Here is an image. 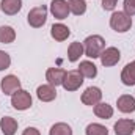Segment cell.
<instances>
[{"instance_id": "d4e9b609", "label": "cell", "mask_w": 135, "mask_h": 135, "mask_svg": "<svg viewBox=\"0 0 135 135\" xmlns=\"http://www.w3.org/2000/svg\"><path fill=\"white\" fill-rule=\"evenodd\" d=\"M11 66V57L5 50H0V71H5Z\"/></svg>"}, {"instance_id": "7c38bea8", "label": "cell", "mask_w": 135, "mask_h": 135, "mask_svg": "<svg viewBox=\"0 0 135 135\" xmlns=\"http://www.w3.org/2000/svg\"><path fill=\"white\" fill-rule=\"evenodd\" d=\"M36 96L41 102H52L57 98V88L46 83V85H39L36 90Z\"/></svg>"}, {"instance_id": "e0dca14e", "label": "cell", "mask_w": 135, "mask_h": 135, "mask_svg": "<svg viewBox=\"0 0 135 135\" xmlns=\"http://www.w3.org/2000/svg\"><path fill=\"white\" fill-rule=\"evenodd\" d=\"M83 54H85V52H83V44H82V42L75 41V42H71V44H69V47H68V60H69L71 63L79 61Z\"/></svg>"}, {"instance_id": "277c9868", "label": "cell", "mask_w": 135, "mask_h": 135, "mask_svg": "<svg viewBox=\"0 0 135 135\" xmlns=\"http://www.w3.org/2000/svg\"><path fill=\"white\" fill-rule=\"evenodd\" d=\"M32 104H33V99H32L30 93L25 91V90H22V88L17 90V91L11 96V105H13V108L19 110V112L28 110V108L32 107Z\"/></svg>"}, {"instance_id": "5b68a950", "label": "cell", "mask_w": 135, "mask_h": 135, "mask_svg": "<svg viewBox=\"0 0 135 135\" xmlns=\"http://www.w3.org/2000/svg\"><path fill=\"white\" fill-rule=\"evenodd\" d=\"M82 85H83V75H82L77 69L66 71V75H65L63 83H61V86H63L66 91H77Z\"/></svg>"}, {"instance_id": "8fae6325", "label": "cell", "mask_w": 135, "mask_h": 135, "mask_svg": "<svg viewBox=\"0 0 135 135\" xmlns=\"http://www.w3.org/2000/svg\"><path fill=\"white\" fill-rule=\"evenodd\" d=\"M113 129H115L116 135H132L135 132V121L134 119H127V118L118 119L115 123Z\"/></svg>"}, {"instance_id": "3957f363", "label": "cell", "mask_w": 135, "mask_h": 135, "mask_svg": "<svg viewBox=\"0 0 135 135\" xmlns=\"http://www.w3.org/2000/svg\"><path fill=\"white\" fill-rule=\"evenodd\" d=\"M46 21H47V8L44 5L32 8L27 14V22L33 28H41L46 24Z\"/></svg>"}, {"instance_id": "484cf974", "label": "cell", "mask_w": 135, "mask_h": 135, "mask_svg": "<svg viewBox=\"0 0 135 135\" xmlns=\"http://www.w3.org/2000/svg\"><path fill=\"white\" fill-rule=\"evenodd\" d=\"M124 13L131 17L135 16V0H124Z\"/></svg>"}, {"instance_id": "ba28073f", "label": "cell", "mask_w": 135, "mask_h": 135, "mask_svg": "<svg viewBox=\"0 0 135 135\" xmlns=\"http://www.w3.org/2000/svg\"><path fill=\"white\" fill-rule=\"evenodd\" d=\"M82 102L85 105H90V107H94L96 104H99L102 101V91L101 88L98 86H88L83 93H82Z\"/></svg>"}, {"instance_id": "7a4b0ae2", "label": "cell", "mask_w": 135, "mask_h": 135, "mask_svg": "<svg viewBox=\"0 0 135 135\" xmlns=\"http://www.w3.org/2000/svg\"><path fill=\"white\" fill-rule=\"evenodd\" d=\"M110 27L116 33H126L132 27V17L124 11H115L110 16Z\"/></svg>"}, {"instance_id": "5bb4252c", "label": "cell", "mask_w": 135, "mask_h": 135, "mask_svg": "<svg viewBox=\"0 0 135 135\" xmlns=\"http://www.w3.org/2000/svg\"><path fill=\"white\" fill-rule=\"evenodd\" d=\"M121 82L126 86H134L135 85V60L127 63L121 71Z\"/></svg>"}, {"instance_id": "83f0119b", "label": "cell", "mask_w": 135, "mask_h": 135, "mask_svg": "<svg viewBox=\"0 0 135 135\" xmlns=\"http://www.w3.org/2000/svg\"><path fill=\"white\" fill-rule=\"evenodd\" d=\"M22 135H41V132H39L36 127H27V129L22 132Z\"/></svg>"}, {"instance_id": "d6986e66", "label": "cell", "mask_w": 135, "mask_h": 135, "mask_svg": "<svg viewBox=\"0 0 135 135\" xmlns=\"http://www.w3.org/2000/svg\"><path fill=\"white\" fill-rule=\"evenodd\" d=\"M77 71H79L83 77H86V79H94V77L98 75V68H96V65H94L93 61H90V60L80 61Z\"/></svg>"}, {"instance_id": "6da1fadb", "label": "cell", "mask_w": 135, "mask_h": 135, "mask_svg": "<svg viewBox=\"0 0 135 135\" xmlns=\"http://www.w3.org/2000/svg\"><path fill=\"white\" fill-rule=\"evenodd\" d=\"M83 44V52L88 58H99L101 54L105 49V39L102 38L101 35H91L88 38H85Z\"/></svg>"}, {"instance_id": "cb8c5ba5", "label": "cell", "mask_w": 135, "mask_h": 135, "mask_svg": "<svg viewBox=\"0 0 135 135\" xmlns=\"http://www.w3.org/2000/svg\"><path fill=\"white\" fill-rule=\"evenodd\" d=\"M85 134L86 135H108V129L105 126L99 124V123H91V124L86 126Z\"/></svg>"}, {"instance_id": "44dd1931", "label": "cell", "mask_w": 135, "mask_h": 135, "mask_svg": "<svg viewBox=\"0 0 135 135\" xmlns=\"http://www.w3.org/2000/svg\"><path fill=\"white\" fill-rule=\"evenodd\" d=\"M16 39V30L9 25H0V42L2 44H11Z\"/></svg>"}, {"instance_id": "7402d4cb", "label": "cell", "mask_w": 135, "mask_h": 135, "mask_svg": "<svg viewBox=\"0 0 135 135\" xmlns=\"http://www.w3.org/2000/svg\"><path fill=\"white\" fill-rule=\"evenodd\" d=\"M69 11L75 16H82L86 13V2L85 0H68Z\"/></svg>"}, {"instance_id": "ffe728a7", "label": "cell", "mask_w": 135, "mask_h": 135, "mask_svg": "<svg viewBox=\"0 0 135 135\" xmlns=\"http://www.w3.org/2000/svg\"><path fill=\"white\" fill-rule=\"evenodd\" d=\"M93 110H94V115H96L98 118H101V119H110V118L113 116V107H112L110 104H107V102H99V104H96V105L93 107Z\"/></svg>"}, {"instance_id": "8992f818", "label": "cell", "mask_w": 135, "mask_h": 135, "mask_svg": "<svg viewBox=\"0 0 135 135\" xmlns=\"http://www.w3.org/2000/svg\"><path fill=\"white\" fill-rule=\"evenodd\" d=\"M0 88H2V91H3V94L13 96L17 90H21V80H19L17 75H14V74L5 75V77L0 80Z\"/></svg>"}, {"instance_id": "ac0fdd59", "label": "cell", "mask_w": 135, "mask_h": 135, "mask_svg": "<svg viewBox=\"0 0 135 135\" xmlns=\"http://www.w3.org/2000/svg\"><path fill=\"white\" fill-rule=\"evenodd\" d=\"M0 129L3 135H14L17 131V121L11 116H3L0 119Z\"/></svg>"}, {"instance_id": "4fadbf2b", "label": "cell", "mask_w": 135, "mask_h": 135, "mask_svg": "<svg viewBox=\"0 0 135 135\" xmlns=\"http://www.w3.org/2000/svg\"><path fill=\"white\" fill-rule=\"evenodd\" d=\"M118 110L123 113H134L135 112V98L131 94H123L116 101Z\"/></svg>"}, {"instance_id": "30bf717a", "label": "cell", "mask_w": 135, "mask_h": 135, "mask_svg": "<svg viewBox=\"0 0 135 135\" xmlns=\"http://www.w3.org/2000/svg\"><path fill=\"white\" fill-rule=\"evenodd\" d=\"M65 75H66L65 69H61V68H49L47 72H46V80H47L49 85H52V86L57 88L58 85L63 83Z\"/></svg>"}, {"instance_id": "603a6c76", "label": "cell", "mask_w": 135, "mask_h": 135, "mask_svg": "<svg viewBox=\"0 0 135 135\" xmlns=\"http://www.w3.org/2000/svg\"><path fill=\"white\" fill-rule=\"evenodd\" d=\"M49 135H72V129L66 123H57L50 127Z\"/></svg>"}, {"instance_id": "2e32d148", "label": "cell", "mask_w": 135, "mask_h": 135, "mask_svg": "<svg viewBox=\"0 0 135 135\" xmlns=\"http://www.w3.org/2000/svg\"><path fill=\"white\" fill-rule=\"evenodd\" d=\"M69 35H71V30L65 24H54L50 27V36L55 41H65V39L69 38Z\"/></svg>"}, {"instance_id": "9a60e30c", "label": "cell", "mask_w": 135, "mask_h": 135, "mask_svg": "<svg viewBox=\"0 0 135 135\" xmlns=\"http://www.w3.org/2000/svg\"><path fill=\"white\" fill-rule=\"evenodd\" d=\"M0 9L8 16H14L22 9V0H2Z\"/></svg>"}, {"instance_id": "9c48e42d", "label": "cell", "mask_w": 135, "mask_h": 135, "mask_svg": "<svg viewBox=\"0 0 135 135\" xmlns=\"http://www.w3.org/2000/svg\"><path fill=\"white\" fill-rule=\"evenodd\" d=\"M50 13L55 19L63 21L69 16V5L66 0H52L50 2Z\"/></svg>"}, {"instance_id": "52a82bcc", "label": "cell", "mask_w": 135, "mask_h": 135, "mask_svg": "<svg viewBox=\"0 0 135 135\" xmlns=\"http://www.w3.org/2000/svg\"><path fill=\"white\" fill-rule=\"evenodd\" d=\"M99 58H101L102 66H105V68L115 66L121 60V52H119L118 47H105Z\"/></svg>"}, {"instance_id": "4316f807", "label": "cell", "mask_w": 135, "mask_h": 135, "mask_svg": "<svg viewBox=\"0 0 135 135\" xmlns=\"http://www.w3.org/2000/svg\"><path fill=\"white\" fill-rule=\"evenodd\" d=\"M116 3L118 0H102V8L105 11H113L116 8Z\"/></svg>"}]
</instances>
